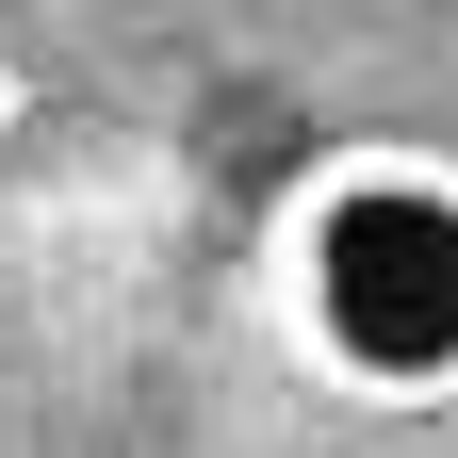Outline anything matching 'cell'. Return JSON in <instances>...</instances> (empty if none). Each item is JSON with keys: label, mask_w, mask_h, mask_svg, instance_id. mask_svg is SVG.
<instances>
[{"label": "cell", "mask_w": 458, "mask_h": 458, "mask_svg": "<svg viewBox=\"0 0 458 458\" xmlns=\"http://www.w3.org/2000/svg\"><path fill=\"white\" fill-rule=\"evenodd\" d=\"M278 327L360 410H442L458 393V164L327 148L278 197Z\"/></svg>", "instance_id": "obj_1"}]
</instances>
